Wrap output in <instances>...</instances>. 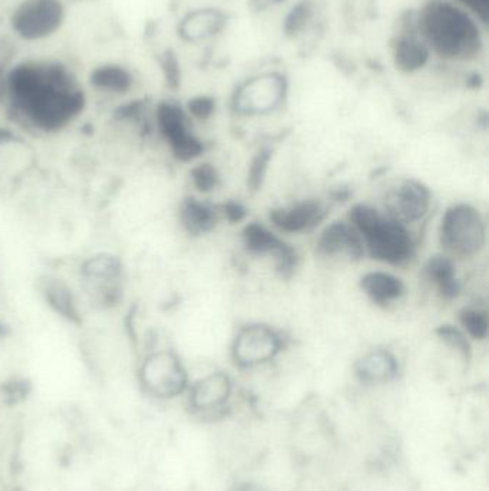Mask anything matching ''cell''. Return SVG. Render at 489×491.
Segmentation results:
<instances>
[{"label":"cell","mask_w":489,"mask_h":491,"mask_svg":"<svg viewBox=\"0 0 489 491\" xmlns=\"http://www.w3.org/2000/svg\"><path fill=\"white\" fill-rule=\"evenodd\" d=\"M16 47L14 40L7 37H0V102L5 100V80L7 70L15 64Z\"/></svg>","instance_id":"cell-25"},{"label":"cell","mask_w":489,"mask_h":491,"mask_svg":"<svg viewBox=\"0 0 489 491\" xmlns=\"http://www.w3.org/2000/svg\"><path fill=\"white\" fill-rule=\"evenodd\" d=\"M221 208H223V213L227 220L231 221V223H239V221L246 218V208L241 204L234 203V201L224 204Z\"/></svg>","instance_id":"cell-33"},{"label":"cell","mask_w":489,"mask_h":491,"mask_svg":"<svg viewBox=\"0 0 489 491\" xmlns=\"http://www.w3.org/2000/svg\"><path fill=\"white\" fill-rule=\"evenodd\" d=\"M317 251L324 256L346 254L350 259L359 261L365 254L362 238L356 229L346 223H333L322 233L317 240Z\"/></svg>","instance_id":"cell-14"},{"label":"cell","mask_w":489,"mask_h":491,"mask_svg":"<svg viewBox=\"0 0 489 491\" xmlns=\"http://www.w3.org/2000/svg\"><path fill=\"white\" fill-rule=\"evenodd\" d=\"M431 50L418 34L413 20L409 32H403L393 45L395 65L403 72H415L422 69L430 59Z\"/></svg>","instance_id":"cell-18"},{"label":"cell","mask_w":489,"mask_h":491,"mask_svg":"<svg viewBox=\"0 0 489 491\" xmlns=\"http://www.w3.org/2000/svg\"><path fill=\"white\" fill-rule=\"evenodd\" d=\"M24 144V140L12 128L0 127V148L12 147V145Z\"/></svg>","instance_id":"cell-34"},{"label":"cell","mask_w":489,"mask_h":491,"mask_svg":"<svg viewBox=\"0 0 489 491\" xmlns=\"http://www.w3.org/2000/svg\"><path fill=\"white\" fill-rule=\"evenodd\" d=\"M326 216L324 206L314 201L299 203L289 208H279L270 213L274 226L286 233H302L316 228Z\"/></svg>","instance_id":"cell-15"},{"label":"cell","mask_w":489,"mask_h":491,"mask_svg":"<svg viewBox=\"0 0 489 491\" xmlns=\"http://www.w3.org/2000/svg\"><path fill=\"white\" fill-rule=\"evenodd\" d=\"M83 279L97 284L101 294L118 288L123 276V263L118 256L111 253L93 254L80 264Z\"/></svg>","instance_id":"cell-17"},{"label":"cell","mask_w":489,"mask_h":491,"mask_svg":"<svg viewBox=\"0 0 489 491\" xmlns=\"http://www.w3.org/2000/svg\"><path fill=\"white\" fill-rule=\"evenodd\" d=\"M461 325L473 339H485L488 335V315L480 309H465L461 312Z\"/></svg>","instance_id":"cell-24"},{"label":"cell","mask_w":489,"mask_h":491,"mask_svg":"<svg viewBox=\"0 0 489 491\" xmlns=\"http://www.w3.org/2000/svg\"><path fill=\"white\" fill-rule=\"evenodd\" d=\"M230 491H264L261 486L256 485L251 482L237 483Z\"/></svg>","instance_id":"cell-35"},{"label":"cell","mask_w":489,"mask_h":491,"mask_svg":"<svg viewBox=\"0 0 489 491\" xmlns=\"http://www.w3.org/2000/svg\"><path fill=\"white\" fill-rule=\"evenodd\" d=\"M88 84L101 94L125 97L135 87V75L127 65L107 62L90 69Z\"/></svg>","instance_id":"cell-13"},{"label":"cell","mask_w":489,"mask_h":491,"mask_svg":"<svg viewBox=\"0 0 489 491\" xmlns=\"http://www.w3.org/2000/svg\"><path fill=\"white\" fill-rule=\"evenodd\" d=\"M224 16L216 9L191 10L176 25V35L184 42H200L223 27Z\"/></svg>","instance_id":"cell-19"},{"label":"cell","mask_w":489,"mask_h":491,"mask_svg":"<svg viewBox=\"0 0 489 491\" xmlns=\"http://www.w3.org/2000/svg\"><path fill=\"white\" fill-rule=\"evenodd\" d=\"M441 243L456 256H473L485 243V224L481 214L466 204L448 208L441 226Z\"/></svg>","instance_id":"cell-6"},{"label":"cell","mask_w":489,"mask_h":491,"mask_svg":"<svg viewBox=\"0 0 489 491\" xmlns=\"http://www.w3.org/2000/svg\"><path fill=\"white\" fill-rule=\"evenodd\" d=\"M180 220L188 233L200 236L213 230L217 224V213L208 204L190 197L186 198L181 204Z\"/></svg>","instance_id":"cell-22"},{"label":"cell","mask_w":489,"mask_h":491,"mask_svg":"<svg viewBox=\"0 0 489 491\" xmlns=\"http://www.w3.org/2000/svg\"><path fill=\"white\" fill-rule=\"evenodd\" d=\"M426 273L435 282L441 294L445 299H455L461 292L460 283L455 279V269L450 259L436 256L426 266Z\"/></svg>","instance_id":"cell-23"},{"label":"cell","mask_w":489,"mask_h":491,"mask_svg":"<svg viewBox=\"0 0 489 491\" xmlns=\"http://www.w3.org/2000/svg\"><path fill=\"white\" fill-rule=\"evenodd\" d=\"M270 158H271V153L269 150H261L250 164L249 186L251 190H259V187H261Z\"/></svg>","instance_id":"cell-27"},{"label":"cell","mask_w":489,"mask_h":491,"mask_svg":"<svg viewBox=\"0 0 489 491\" xmlns=\"http://www.w3.org/2000/svg\"><path fill=\"white\" fill-rule=\"evenodd\" d=\"M431 194L418 181L407 180L389 191L385 200L389 218L398 223L420 220L430 208Z\"/></svg>","instance_id":"cell-10"},{"label":"cell","mask_w":489,"mask_h":491,"mask_svg":"<svg viewBox=\"0 0 489 491\" xmlns=\"http://www.w3.org/2000/svg\"><path fill=\"white\" fill-rule=\"evenodd\" d=\"M360 286L373 302L379 304L397 301L405 292V286L400 279L390 273H383V272L365 274L360 281Z\"/></svg>","instance_id":"cell-20"},{"label":"cell","mask_w":489,"mask_h":491,"mask_svg":"<svg viewBox=\"0 0 489 491\" xmlns=\"http://www.w3.org/2000/svg\"><path fill=\"white\" fill-rule=\"evenodd\" d=\"M12 117L29 130L54 134L69 127L87 108L74 70L58 59L15 62L5 80Z\"/></svg>","instance_id":"cell-1"},{"label":"cell","mask_w":489,"mask_h":491,"mask_svg":"<svg viewBox=\"0 0 489 491\" xmlns=\"http://www.w3.org/2000/svg\"><path fill=\"white\" fill-rule=\"evenodd\" d=\"M138 381L144 391L158 400L178 397L188 387L186 368L171 351L148 355L138 369Z\"/></svg>","instance_id":"cell-5"},{"label":"cell","mask_w":489,"mask_h":491,"mask_svg":"<svg viewBox=\"0 0 489 491\" xmlns=\"http://www.w3.org/2000/svg\"><path fill=\"white\" fill-rule=\"evenodd\" d=\"M194 186L203 193L214 190L218 184V174L211 164H200L191 171Z\"/></svg>","instance_id":"cell-26"},{"label":"cell","mask_w":489,"mask_h":491,"mask_svg":"<svg viewBox=\"0 0 489 491\" xmlns=\"http://www.w3.org/2000/svg\"><path fill=\"white\" fill-rule=\"evenodd\" d=\"M154 118L161 137L166 141L176 160L190 163L200 157L203 144L191 133L190 118L184 108L171 101H163L155 108Z\"/></svg>","instance_id":"cell-7"},{"label":"cell","mask_w":489,"mask_h":491,"mask_svg":"<svg viewBox=\"0 0 489 491\" xmlns=\"http://www.w3.org/2000/svg\"><path fill=\"white\" fill-rule=\"evenodd\" d=\"M413 20L418 34L436 57L466 62L483 50L480 20L452 0L426 2Z\"/></svg>","instance_id":"cell-2"},{"label":"cell","mask_w":489,"mask_h":491,"mask_svg":"<svg viewBox=\"0 0 489 491\" xmlns=\"http://www.w3.org/2000/svg\"><path fill=\"white\" fill-rule=\"evenodd\" d=\"M452 2L468 10L471 15L480 20L481 24H488L489 0H452Z\"/></svg>","instance_id":"cell-31"},{"label":"cell","mask_w":489,"mask_h":491,"mask_svg":"<svg viewBox=\"0 0 489 491\" xmlns=\"http://www.w3.org/2000/svg\"><path fill=\"white\" fill-rule=\"evenodd\" d=\"M64 0H20L9 15L10 32L27 44L50 39L64 27Z\"/></svg>","instance_id":"cell-4"},{"label":"cell","mask_w":489,"mask_h":491,"mask_svg":"<svg viewBox=\"0 0 489 491\" xmlns=\"http://www.w3.org/2000/svg\"><path fill=\"white\" fill-rule=\"evenodd\" d=\"M282 347L279 335L263 325H250L237 335L233 358L239 367L250 368L273 359Z\"/></svg>","instance_id":"cell-9"},{"label":"cell","mask_w":489,"mask_h":491,"mask_svg":"<svg viewBox=\"0 0 489 491\" xmlns=\"http://www.w3.org/2000/svg\"><path fill=\"white\" fill-rule=\"evenodd\" d=\"M310 9L306 4L300 5L293 10V14L290 15L287 19V29L297 30L302 25L309 19Z\"/></svg>","instance_id":"cell-32"},{"label":"cell","mask_w":489,"mask_h":491,"mask_svg":"<svg viewBox=\"0 0 489 491\" xmlns=\"http://www.w3.org/2000/svg\"><path fill=\"white\" fill-rule=\"evenodd\" d=\"M231 381L223 372L208 375L191 387L190 407L193 411L208 414L220 410L230 398Z\"/></svg>","instance_id":"cell-12"},{"label":"cell","mask_w":489,"mask_h":491,"mask_svg":"<svg viewBox=\"0 0 489 491\" xmlns=\"http://www.w3.org/2000/svg\"><path fill=\"white\" fill-rule=\"evenodd\" d=\"M160 65L166 82L170 84V87L175 88L180 82V67L176 62L175 55L173 52H164L161 55Z\"/></svg>","instance_id":"cell-29"},{"label":"cell","mask_w":489,"mask_h":491,"mask_svg":"<svg viewBox=\"0 0 489 491\" xmlns=\"http://www.w3.org/2000/svg\"><path fill=\"white\" fill-rule=\"evenodd\" d=\"M286 80L282 75L264 74L251 78L234 95V108L240 114H267L283 102Z\"/></svg>","instance_id":"cell-8"},{"label":"cell","mask_w":489,"mask_h":491,"mask_svg":"<svg viewBox=\"0 0 489 491\" xmlns=\"http://www.w3.org/2000/svg\"><path fill=\"white\" fill-rule=\"evenodd\" d=\"M243 241L250 253L273 254L277 271L283 278H290L293 274L297 264L296 251L261 224L250 223L246 226L243 230Z\"/></svg>","instance_id":"cell-11"},{"label":"cell","mask_w":489,"mask_h":491,"mask_svg":"<svg viewBox=\"0 0 489 491\" xmlns=\"http://www.w3.org/2000/svg\"><path fill=\"white\" fill-rule=\"evenodd\" d=\"M436 334H438V336H440L446 345H450V347L458 349L463 357H470V342L466 341L465 335H463L462 332L458 331L456 327L451 326V325H443V326L438 327Z\"/></svg>","instance_id":"cell-28"},{"label":"cell","mask_w":489,"mask_h":491,"mask_svg":"<svg viewBox=\"0 0 489 491\" xmlns=\"http://www.w3.org/2000/svg\"><path fill=\"white\" fill-rule=\"evenodd\" d=\"M398 372V362L389 352L377 351L363 357L356 364L357 377L363 382L379 384L392 379Z\"/></svg>","instance_id":"cell-21"},{"label":"cell","mask_w":489,"mask_h":491,"mask_svg":"<svg viewBox=\"0 0 489 491\" xmlns=\"http://www.w3.org/2000/svg\"><path fill=\"white\" fill-rule=\"evenodd\" d=\"M39 289L44 301L58 316L69 324L80 325L82 322L74 292L62 279L45 276L40 281Z\"/></svg>","instance_id":"cell-16"},{"label":"cell","mask_w":489,"mask_h":491,"mask_svg":"<svg viewBox=\"0 0 489 491\" xmlns=\"http://www.w3.org/2000/svg\"><path fill=\"white\" fill-rule=\"evenodd\" d=\"M349 219L353 228L362 234L373 259L400 264L412 258V239L402 223L383 218L379 211L363 204L350 210Z\"/></svg>","instance_id":"cell-3"},{"label":"cell","mask_w":489,"mask_h":491,"mask_svg":"<svg viewBox=\"0 0 489 491\" xmlns=\"http://www.w3.org/2000/svg\"><path fill=\"white\" fill-rule=\"evenodd\" d=\"M214 101L208 97H197L194 100H191L186 105V110L190 112V115H193L194 118H198V120H207L213 115Z\"/></svg>","instance_id":"cell-30"}]
</instances>
